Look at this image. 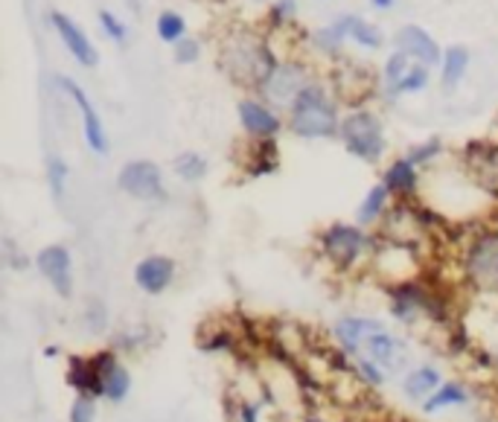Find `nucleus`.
I'll return each mask as SVG.
<instances>
[{"mask_svg":"<svg viewBox=\"0 0 498 422\" xmlns=\"http://www.w3.org/2000/svg\"><path fill=\"white\" fill-rule=\"evenodd\" d=\"M50 23H53V30L59 32V39H62V44L67 47V53H71L79 65H82V67H94V65H97V50H94V44H90V39L85 35V30L79 27V23H76L71 15H64V12H53Z\"/></svg>","mask_w":498,"mask_h":422,"instance_id":"nucleus-14","label":"nucleus"},{"mask_svg":"<svg viewBox=\"0 0 498 422\" xmlns=\"http://www.w3.org/2000/svg\"><path fill=\"white\" fill-rule=\"evenodd\" d=\"M309 85V73L300 62H280L271 79L265 82L262 97L269 99L277 108H292L295 99L300 97V90Z\"/></svg>","mask_w":498,"mask_h":422,"instance_id":"nucleus-10","label":"nucleus"},{"mask_svg":"<svg viewBox=\"0 0 498 422\" xmlns=\"http://www.w3.org/2000/svg\"><path fill=\"white\" fill-rule=\"evenodd\" d=\"M353 356H367L385 373H408L411 370V347L405 344L399 335H393L388 326H382V330H376L374 335H367Z\"/></svg>","mask_w":498,"mask_h":422,"instance_id":"nucleus-7","label":"nucleus"},{"mask_svg":"<svg viewBox=\"0 0 498 422\" xmlns=\"http://www.w3.org/2000/svg\"><path fill=\"white\" fill-rule=\"evenodd\" d=\"M94 361L102 373V384H106V400L125 402V396H129V391H132V373L125 370L117 353H114V349H102V353L94 356Z\"/></svg>","mask_w":498,"mask_h":422,"instance_id":"nucleus-18","label":"nucleus"},{"mask_svg":"<svg viewBox=\"0 0 498 422\" xmlns=\"http://www.w3.org/2000/svg\"><path fill=\"white\" fill-rule=\"evenodd\" d=\"M149 338H152V332H149V326H123V330H117V335H114L111 341V349L114 353H134L137 347H143Z\"/></svg>","mask_w":498,"mask_h":422,"instance_id":"nucleus-28","label":"nucleus"},{"mask_svg":"<svg viewBox=\"0 0 498 422\" xmlns=\"http://www.w3.org/2000/svg\"><path fill=\"white\" fill-rule=\"evenodd\" d=\"M67 422H97V400L88 396H76L67 411Z\"/></svg>","mask_w":498,"mask_h":422,"instance_id":"nucleus-37","label":"nucleus"},{"mask_svg":"<svg viewBox=\"0 0 498 422\" xmlns=\"http://www.w3.org/2000/svg\"><path fill=\"white\" fill-rule=\"evenodd\" d=\"M239 123L253 140H274L283 128L280 116L260 99H242L239 102Z\"/></svg>","mask_w":498,"mask_h":422,"instance_id":"nucleus-16","label":"nucleus"},{"mask_svg":"<svg viewBox=\"0 0 498 422\" xmlns=\"http://www.w3.org/2000/svg\"><path fill=\"white\" fill-rule=\"evenodd\" d=\"M440 384H443V376H440V370L432 367V365H416L405 373L402 379V393L408 396L411 402H425L428 396H432Z\"/></svg>","mask_w":498,"mask_h":422,"instance_id":"nucleus-20","label":"nucleus"},{"mask_svg":"<svg viewBox=\"0 0 498 422\" xmlns=\"http://www.w3.org/2000/svg\"><path fill=\"white\" fill-rule=\"evenodd\" d=\"M353 358V365H356V376H362L365 384H370V388H382L388 379V373L382 370L376 361H370L367 356H350Z\"/></svg>","mask_w":498,"mask_h":422,"instance_id":"nucleus-35","label":"nucleus"},{"mask_svg":"<svg viewBox=\"0 0 498 422\" xmlns=\"http://www.w3.org/2000/svg\"><path fill=\"white\" fill-rule=\"evenodd\" d=\"M117 186L132 198L141 202H160L167 195L164 175L155 160H129L117 175Z\"/></svg>","mask_w":498,"mask_h":422,"instance_id":"nucleus-8","label":"nucleus"},{"mask_svg":"<svg viewBox=\"0 0 498 422\" xmlns=\"http://www.w3.org/2000/svg\"><path fill=\"white\" fill-rule=\"evenodd\" d=\"M341 123L339 108L321 82H309L288 108V128L295 137L304 140H327L341 134Z\"/></svg>","mask_w":498,"mask_h":422,"instance_id":"nucleus-2","label":"nucleus"},{"mask_svg":"<svg viewBox=\"0 0 498 422\" xmlns=\"http://www.w3.org/2000/svg\"><path fill=\"white\" fill-rule=\"evenodd\" d=\"M344 39H347L344 21H335V23H330V27H321V30H315V35H312V41H315L321 53H339Z\"/></svg>","mask_w":498,"mask_h":422,"instance_id":"nucleus-31","label":"nucleus"},{"mask_svg":"<svg viewBox=\"0 0 498 422\" xmlns=\"http://www.w3.org/2000/svg\"><path fill=\"white\" fill-rule=\"evenodd\" d=\"M36 268L56 295L64 300L73 297V256L64 245H47V248H41L36 254Z\"/></svg>","mask_w":498,"mask_h":422,"instance_id":"nucleus-9","label":"nucleus"},{"mask_svg":"<svg viewBox=\"0 0 498 422\" xmlns=\"http://www.w3.org/2000/svg\"><path fill=\"white\" fill-rule=\"evenodd\" d=\"M344 27H347V39H353L358 47H365V50H379L382 47V32L374 23H367L365 18L358 15H344Z\"/></svg>","mask_w":498,"mask_h":422,"instance_id":"nucleus-26","label":"nucleus"},{"mask_svg":"<svg viewBox=\"0 0 498 422\" xmlns=\"http://www.w3.org/2000/svg\"><path fill=\"white\" fill-rule=\"evenodd\" d=\"M172 169H176L181 181L195 184L207 175V160H204V155H199V151H181V155L172 160Z\"/></svg>","mask_w":498,"mask_h":422,"instance_id":"nucleus-27","label":"nucleus"},{"mask_svg":"<svg viewBox=\"0 0 498 422\" xmlns=\"http://www.w3.org/2000/svg\"><path fill=\"white\" fill-rule=\"evenodd\" d=\"M295 9H297V6H295V0H277V4L269 9V21L274 23V27H277V23H280V27H283V23L295 15Z\"/></svg>","mask_w":498,"mask_h":422,"instance_id":"nucleus-40","label":"nucleus"},{"mask_svg":"<svg viewBox=\"0 0 498 422\" xmlns=\"http://www.w3.org/2000/svg\"><path fill=\"white\" fill-rule=\"evenodd\" d=\"M59 88L76 102L79 114H82V132H85V143L90 151H97V155H106L108 151V134H106V125H102L99 114L94 108V102L88 99V93L82 90L76 79H67V76H59Z\"/></svg>","mask_w":498,"mask_h":422,"instance_id":"nucleus-11","label":"nucleus"},{"mask_svg":"<svg viewBox=\"0 0 498 422\" xmlns=\"http://www.w3.org/2000/svg\"><path fill=\"white\" fill-rule=\"evenodd\" d=\"M219 62H222V70L234 82L257 90L265 88V82L271 79L277 65H280L277 56L271 53V47L253 32L228 35L222 44V53H219Z\"/></svg>","mask_w":498,"mask_h":422,"instance_id":"nucleus-1","label":"nucleus"},{"mask_svg":"<svg viewBox=\"0 0 498 422\" xmlns=\"http://www.w3.org/2000/svg\"><path fill=\"white\" fill-rule=\"evenodd\" d=\"M469 402H472V393H469L467 384H460V382H443L420 408H423L425 417H434L440 411H446V408H458V405H469Z\"/></svg>","mask_w":498,"mask_h":422,"instance_id":"nucleus-21","label":"nucleus"},{"mask_svg":"<svg viewBox=\"0 0 498 422\" xmlns=\"http://www.w3.org/2000/svg\"><path fill=\"white\" fill-rule=\"evenodd\" d=\"M391 314L397 321L414 326L420 318L443 321L446 309H443V300H440L432 289L408 280V283H397L391 289Z\"/></svg>","mask_w":498,"mask_h":422,"instance_id":"nucleus-5","label":"nucleus"},{"mask_svg":"<svg viewBox=\"0 0 498 422\" xmlns=\"http://www.w3.org/2000/svg\"><path fill=\"white\" fill-rule=\"evenodd\" d=\"M408 70H411V58L405 56V53H399V50H393L391 58L385 62V70H382V79H385L388 93L399 85V82L405 79V73H408Z\"/></svg>","mask_w":498,"mask_h":422,"instance_id":"nucleus-33","label":"nucleus"},{"mask_svg":"<svg viewBox=\"0 0 498 422\" xmlns=\"http://www.w3.org/2000/svg\"><path fill=\"white\" fill-rule=\"evenodd\" d=\"M199 56H202V44L195 41V39H184L176 44V62L178 65H193V62H199Z\"/></svg>","mask_w":498,"mask_h":422,"instance_id":"nucleus-39","label":"nucleus"},{"mask_svg":"<svg viewBox=\"0 0 498 422\" xmlns=\"http://www.w3.org/2000/svg\"><path fill=\"white\" fill-rule=\"evenodd\" d=\"M393 44H397L399 53H405V56L411 58V62L423 65V67H434L437 62H443L437 41L423 27H414V23L402 27L397 32V39H393Z\"/></svg>","mask_w":498,"mask_h":422,"instance_id":"nucleus-15","label":"nucleus"},{"mask_svg":"<svg viewBox=\"0 0 498 422\" xmlns=\"http://www.w3.org/2000/svg\"><path fill=\"white\" fill-rule=\"evenodd\" d=\"M339 137H341L344 149L350 151L353 158L365 160V163H376L388 149L385 125H382L379 116L374 111H367V108H358V111L347 114Z\"/></svg>","mask_w":498,"mask_h":422,"instance_id":"nucleus-3","label":"nucleus"},{"mask_svg":"<svg viewBox=\"0 0 498 422\" xmlns=\"http://www.w3.org/2000/svg\"><path fill=\"white\" fill-rule=\"evenodd\" d=\"M382 184L388 186L391 195H414L416 186H420V172H416V167L408 158H397L385 169Z\"/></svg>","mask_w":498,"mask_h":422,"instance_id":"nucleus-22","label":"nucleus"},{"mask_svg":"<svg viewBox=\"0 0 498 422\" xmlns=\"http://www.w3.org/2000/svg\"><path fill=\"white\" fill-rule=\"evenodd\" d=\"M67 181H71V167L64 163V158L50 155L47 158V184H50V193H53L56 202H62L64 198Z\"/></svg>","mask_w":498,"mask_h":422,"instance_id":"nucleus-32","label":"nucleus"},{"mask_svg":"<svg viewBox=\"0 0 498 422\" xmlns=\"http://www.w3.org/2000/svg\"><path fill=\"white\" fill-rule=\"evenodd\" d=\"M467 67H469V50L460 44H451L449 50L443 53V67H440V85L446 90H455L463 76H467Z\"/></svg>","mask_w":498,"mask_h":422,"instance_id":"nucleus-23","label":"nucleus"},{"mask_svg":"<svg viewBox=\"0 0 498 422\" xmlns=\"http://www.w3.org/2000/svg\"><path fill=\"white\" fill-rule=\"evenodd\" d=\"M463 274L481 295H498V233H478L463 254Z\"/></svg>","mask_w":498,"mask_h":422,"instance_id":"nucleus-4","label":"nucleus"},{"mask_svg":"<svg viewBox=\"0 0 498 422\" xmlns=\"http://www.w3.org/2000/svg\"><path fill=\"white\" fill-rule=\"evenodd\" d=\"M236 414H239L236 417L239 422H260V408L253 405V402H242Z\"/></svg>","mask_w":498,"mask_h":422,"instance_id":"nucleus-42","label":"nucleus"},{"mask_svg":"<svg viewBox=\"0 0 498 422\" xmlns=\"http://www.w3.org/2000/svg\"><path fill=\"white\" fill-rule=\"evenodd\" d=\"M388 198H391V190L385 184H374L367 190V195H365V202L358 204V210H356V219H358V225L362 228H370V225H376V221L388 213Z\"/></svg>","mask_w":498,"mask_h":422,"instance_id":"nucleus-24","label":"nucleus"},{"mask_svg":"<svg viewBox=\"0 0 498 422\" xmlns=\"http://www.w3.org/2000/svg\"><path fill=\"white\" fill-rule=\"evenodd\" d=\"M370 6L385 12V9H391V6H393V0H370Z\"/></svg>","mask_w":498,"mask_h":422,"instance_id":"nucleus-43","label":"nucleus"},{"mask_svg":"<svg viewBox=\"0 0 498 422\" xmlns=\"http://www.w3.org/2000/svg\"><path fill=\"white\" fill-rule=\"evenodd\" d=\"M82 323H85V332L88 335H102L111 330V314L108 306L102 300H90L88 306L82 309Z\"/></svg>","mask_w":498,"mask_h":422,"instance_id":"nucleus-29","label":"nucleus"},{"mask_svg":"<svg viewBox=\"0 0 498 422\" xmlns=\"http://www.w3.org/2000/svg\"><path fill=\"white\" fill-rule=\"evenodd\" d=\"M67 384L76 391V396H88V400H102L106 396V384H102V373L94 356H71V361H67Z\"/></svg>","mask_w":498,"mask_h":422,"instance_id":"nucleus-17","label":"nucleus"},{"mask_svg":"<svg viewBox=\"0 0 498 422\" xmlns=\"http://www.w3.org/2000/svg\"><path fill=\"white\" fill-rule=\"evenodd\" d=\"M228 347H234V335L230 332H219L210 338V341H204V349H210V353H216V349H228Z\"/></svg>","mask_w":498,"mask_h":422,"instance_id":"nucleus-41","label":"nucleus"},{"mask_svg":"<svg viewBox=\"0 0 498 422\" xmlns=\"http://www.w3.org/2000/svg\"><path fill=\"white\" fill-rule=\"evenodd\" d=\"M280 167V151H277L274 140H257L253 146V155L248 160V175L251 178H262V175H271Z\"/></svg>","mask_w":498,"mask_h":422,"instance_id":"nucleus-25","label":"nucleus"},{"mask_svg":"<svg viewBox=\"0 0 498 422\" xmlns=\"http://www.w3.org/2000/svg\"><path fill=\"white\" fill-rule=\"evenodd\" d=\"M134 283L146 295H164L169 286L176 283V260H169L164 254L143 256L141 263L134 265Z\"/></svg>","mask_w":498,"mask_h":422,"instance_id":"nucleus-13","label":"nucleus"},{"mask_svg":"<svg viewBox=\"0 0 498 422\" xmlns=\"http://www.w3.org/2000/svg\"><path fill=\"white\" fill-rule=\"evenodd\" d=\"M440 155H443V140H440V137H428L425 143H416L408 151V160L414 163V167H428V163H434Z\"/></svg>","mask_w":498,"mask_h":422,"instance_id":"nucleus-34","label":"nucleus"},{"mask_svg":"<svg viewBox=\"0 0 498 422\" xmlns=\"http://www.w3.org/2000/svg\"><path fill=\"white\" fill-rule=\"evenodd\" d=\"M382 321L376 318H365V314H344V318L335 321L332 326V335H335V341L341 344V349L347 356H353L358 347H362V341L367 335H374L376 330H382Z\"/></svg>","mask_w":498,"mask_h":422,"instance_id":"nucleus-19","label":"nucleus"},{"mask_svg":"<svg viewBox=\"0 0 498 422\" xmlns=\"http://www.w3.org/2000/svg\"><path fill=\"white\" fill-rule=\"evenodd\" d=\"M99 27L106 30V35L111 41H117V44H123L125 39H129V30H125V23L114 15V12H108V9H102L99 12Z\"/></svg>","mask_w":498,"mask_h":422,"instance_id":"nucleus-38","label":"nucleus"},{"mask_svg":"<svg viewBox=\"0 0 498 422\" xmlns=\"http://www.w3.org/2000/svg\"><path fill=\"white\" fill-rule=\"evenodd\" d=\"M158 39L160 41H169V44H178L184 41V35H187V21H184L178 12H160L158 15Z\"/></svg>","mask_w":498,"mask_h":422,"instance_id":"nucleus-30","label":"nucleus"},{"mask_svg":"<svg viewBox=\"0 0 498 422\" xmlns=\"http://www.w3.org/2000/svg\"><path fill=\"white\" fill-rule=\"evenodd\" d=\"M370 245V237L362 225H347V221H335L321 233V254L339 268V271H350L358 265Z\"/></svg>","mask_w":498,"mask_h":422,"instance_id":"nucleus-6","label":"nucleus"},{"mask_svg":"<svg viewBox=\"0 0 498 422\" xmlns=\"http://www.w3.org/2000/svg\"><path fill=\"white\" fill-rule=\"evenodd\" d=\"M463 163H467L475 184L484 186L490 195H498V143L475 140L463 149Z\"/></svg>","mask_w":498,"mask_h":422,"instance_id":"nucleus-12","label":"nucleus"},{"mask_svg":"<svg viewBox=\"0 0 498 422\" xmlns=\"http://www.w3.org/2000/svg\"><path fill=\"white\" fill-rule=\"evenodd\" d=\"M425 85H428V67L411 65V70L405 73V79L391 90V97H402V93H420Z\"/></svg>","mask_w":498,"mask_h":422,"instance_id":"nucleus-36","label":"nucleus"}]
</instances>
